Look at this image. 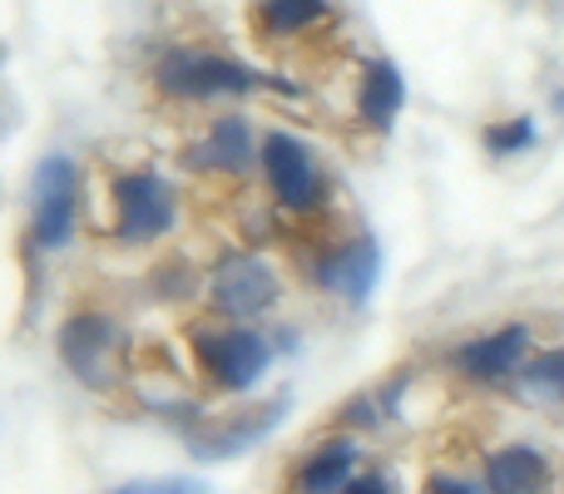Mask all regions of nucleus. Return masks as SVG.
Segmentation results:
<instances>
[{
	"instance_id": "nucleus-7",
	"label": "nucleus",
	"mask_w": 564,
	"mask_h": 494,
	"mask_svg": "<svg viewBox=\"0 0 564 494\" xmlns=\"http://www.w3.org/2000/svg\"><path fill=\"white\" fill-rule=\"evenodd\" d=\"M263 168H268V184H273L282 208L312 213V208L322 204V174H317V164H312V154L292 134L263 139Z\"/></svg>"
},
{
	"instance_id": "nucleus-9",
	"label": "nucleus",
	"mask_w": 564,
	"mask_h": 494,
	"mask_svg": "<svg viewBox=\"0 0 564 494\" xmlns=\"http://www.w3.org/2000/svg\"><path fill=\"white\" fill-rule=\"evenodd\" d=\"M377 272H381V252L371 238H357L351 248H337L327 262H322V287L341 292L347 301H367L371 287H377Z\"/></svg>"
},
{
	"instance_id": "nucleus-11",
	"label": "nucleus",
	"mask_w": 564,
	"mask_h": 494,
	"mask_svg": "<svg viewBox=\"0 0 564 494\" xmlns=\"http://www.w3.org/2000/svg\"><path fill=\"white\" fill-rule=\"evenodd\" d=\"M351 465H357V446L351 440H327L317 446L297 470V494H347Z\"/></svg>"
},
{
	"instance_id": "nucleus-15",
	"label": "nucleus",
	"mask_w": 564,
	"mask_h": 494,
	"mask_svg": "<svg viewBox=\"0 0 564 494\" xmlns=\"http://www.w3.org/2000/svg\"><path fill=\"white\" fill-rule=\"evenodd\" d=\"M525 391L540 400H564V347L545 351L525 366Z\"/></svg>"
},
{
	"instance_id": "nucleus-1",
	"label": "nucleus",
	"mask_w": 564,
	"mask_h": 494,
	"mask_svg": "<svg viewBox=\"0 0 564 494\" xmlns=\"http://www.w3.org/2000/svg\"><path fill=\"white\" fill-rule=\"evenodd\" d=\"M159 89L169 99H234V95H248V89L268 85L263 75L243 65V59H228V55H214V50H169L159 59Z\"/></svg>"
},
{
	"instance_id": "nucleus-2",
	"label": "nucleus",
	"mask_w": 564,
	"mask_h": 494,
	"mask_svg": "<svg viewBox=\"0 0 564 494\" xmlns=\"http://www.w3.org/2000/svg\"><path fill=\"white\" fill-rule=\"evenodd\" d=\"M194 356L218 391H248L268 371V341L248 327H194Z\"/></svg>"
},
{
	"instance_id": "nucleus-6",
	"label": "nucleus",
	"mask_w": 564,
	"mask_h": 494,
	"mask_svg": "<svg viewBox=\"0 0 564 494\" xmlns=\"http://www.w3.org/2000/svg\"><path fill=\"white\" fill-rule=\"evenodd\" d=\"M208 301H214V311H224L234 321L263 317L278 301V277L258 257H224L214 282H208Z\"/></svg>"
},
{
	"instance_id": "nucleus-14",
	"label": "nucleus",
	"mask_w": 564,
	"mask_h": 494,
	"mask_svg": "<svg viewBox=\"0 0 564 494\" xmlns=\"http://www.w3.org/2000/svg\"><path fill=\"white\" fill-rule=\"evenodd\" d=\"M253 15L258 30H268V35H302V30L322 25L332 10L322 0H258Z\"/></svg>"
},
{
	"instance_id": "nucleus-8",
	"label": "nucleus",
	"mask_w": 564,
	"mask_h": 494,
	"mask_svg": "<svg viewBox=\"0 0 564 494\" xmlns=\"http://www.w3.org/2000/svg\"><path fill=\"white\" fill-rule=\"evenodd\" d=\"M525 347H530V327H500L490 337H476L456 351V366L466 371L470 381H500L525 361Z\"/></svg>"
},
{
	"instance_id": "nucleus-3",
	"label": "nucleus",
	"mask_w": 564,
	"mask_h": 494,
	"mask_svg": "<svg viewBox=\"0 0 564 494\" xmlns=\"http://www.w3.org/2000/svg\"><path fill=\"white\" fill-rule=\"evenodd\" d=\"M178 223L174 188L159 174H124L115 178V228L124 243H154Z\"/></svg>"
},
{
	"instance_id": "nucleus-18",
	"label": "nucleus",
	"mask_w": 564,
	"mask_h": 494,
	"mask_svg": "<svg viewBox=\"0 0 564 494\" xmlns=\"http://www.w3.org/2000/svg\"><path fill=\"white\" fill-rule=\"evenodd\" d=\"M426 494H480V490L470 485V480H456V475H431Z\"/></svg>"
},
{
	"instance_id": "nucleus-20",
	"label": "nucleus",
	"mask_w": 564,
	"mask_h": 494,
	"mask_svg": "<svg viewBox=\"0 0 564 494\" xmlns=\"http://www.w3.org/2000/svg\"><path fill=\"white\" fill-rule=\"evenodd\" d=\"M555 109H560V114H564V89H560V95H555Z\"/></svg>"
},
{
	"instance_id": "nucleus-4",
	"label": "nucleus",
	"mask_w": 564,
	"mask_h": 494,
	"mask_svg": "<svg viewBox=\"0 0 564 494\" xmlns=\"http://www.w3.org/2000/svg\"><path fill=\"white\" fill-rule=\"evenodd\" d=\"M30 233L40 248H65L75 233V164L65 154H50L30 178Z\"/></svg>"
},
{
	"instance_id": "nucleus-5",
	"label": "nucleus",
	"mask_w": 564,
	"mask_h": 494,
	"mask_svg": "<svg viewBox=\"0 0 564 494\" xmlns=\"http://www.w3.org/2000/svg\"><path fill=\"white\" fill-rule=\"evenodd\" d=\"M119 331L105 311H75V317L59 327V356L75 371L85 386H115L119 376Z\"/></svg>"
},
{
	"instance_id": "nucleus-10",
	"label": "nucleus",
	"mask_w": 564,
	"mask_h": 494,
	"mask_svg": "<svg viewBox=\"0 0 564 494\" xmlns=\"http://www.w3.org/2000/svg\"><path fill=\"white\" fill-rule=\"evenodd\" d=\"M357 105H361V119H367L371 129H391L401 114V105H406V79H401V69L391 65V59H367V69H361V89H357Z\"/></svg>"
},
{
	"instance_id": "nucleus-16",
	"label": "nucleus",
	"mask_w": 564,
	"mask_h": 494,
	"mask_svg": "<svg viewBox=\"0 0 564 494\" xmlns=\"http://www.w3.org/2000/svg\"><path fill=\"white\" fill-rule=\"evenodd\" d=\"M535 144V119H510V124H490L486 129V149L490 154H520V149Z\"/></svg>"
},
{
	"instance_id": "nucleus-12",
	"label": "nucleus",
	"mask_w": 564,
	"mask_h": 494,
	"mask_svg": "<svg viewBox=\"0 0 564 494\" xmlns=\"http://www.w3.org/2000/svg\"><path fill=\"white\" fill-rule=\"evenodd\" d=\"M490 494H540L550 480V465L540 450L530 446H510V450H496L490 455Z\"/></svg>"
},
{
	"instance_id": "nucleus-17",
	"label": "nucleus",
	"mask_w": 564,
	"mask_h": 494,
	"mask_svg": "<svg viewBox=\"0 0 564 494\" xmlns=\"http://www.w3.org/2000/svg\"><path fill=\"white\" fill-rule=\"evenodd\" d=\"M115 494H198V490L184 485V480H134V485H124Z\"/></svg>"
},
{
	"instance_id": "nucleus-19",
	"label": "nucleus",
	"mask_w": 564,
	"mask_h": 494,
	"mask_svg": "<svg viewBox=\"0 0 564 494\" xmlns=\"http://www.w3.org/2000/svg\"><path fill=\"white\" fill-rule=\"evenodd\" d=\"M347 494H397L391 490V480H381V475H367V480H351Z\"/></svg>"
},
{
	"instance_id": "nucleus-13",
	"label": "nucleus",
	"mask_w": 564,
	"mask_h": 494,
	"mask_svg": "<svg viewBox=\"0 0 564 494\" xmlns=\"http://www.w3.org/2000/svg\"><path fill=\"white\" fill-rule=\"evenodd\" d=\"M253 129L243 124V119H218L214 129H208L204 149H198V164L204 168H224V174H243L248 158H253Z\"/></svg>"
}]
</instances>
